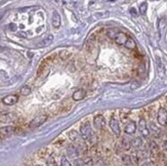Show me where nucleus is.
Here are the masks:
<instances>
[{
    "label": "nucleus",
    "mask_w": 167,
    "mask_h": 166,
    "mask_svg": "<svg viewBox=\"0 0 167 166\" xmlns=\"http://www.w3.org/2000/svg\"><path fill=\"white\" fill-rule=\"evenodd\" d=\"M46 120H47V116L44 115V114H42V115H39V116L35 117V118L30 122L29 126H30V128H37V127L41 126Z\"/></svg>",
    "instance_id": "obj_1"
},
{
    "label": "nucleus",
    "mask_w": 167,
    "mask_h": 166,
    "mask_svg": "<svg viewBox=\"0 0 167 166\" xmlns=\"http://www.w3.org/2000/svg\"><path fill=\"white\" fill-rule=\"evenodd\" d=\"M80 134H81V136L83 137L84 140L90 137V135H91V127H90L89 122H85V123L81 125V127H80Z\"/></svg>",
    "instance_id": "obj_2"
},
{
    "label": "nucleus",
    "mask_w": 167,
    "mask_h": 166,
    "mask_svg": "<svg viewBox=\"0 0 167 166\" xmlns=\"http://www.w3.org/2000/svg\"><path fill=\"white\" fill-rule=\"evenodd\" d=\"M157 120L159 124L162 126H165L167 124V111L164 108H160L157 114Z\"/></svg>",
    "instance_id": "obj_3"
},
{
    "label": "nucleus",
    "mask_w": 167,
    "mask_h": 166,
    "mask_svg": "<svg viewBox=\"0 0 167 166\" xmlns=\"http://www.w3.org/2000/svg\"><path fill=\"white\" fill-rule=\"evenodd\" d=\"M110 128L112 130V132L116 135V136H120L121 134V129H120V125L119 122L116 118H112L110 120Z\"/></svg>",
    "instance_id": "obj_4"
},
{
    "label": "nucleus",
    "mask_w": 167,
    "mask_h": 166,
    "mask_svg": "<svg viewBox=\"0 0 167 166\" xmlns=\"http://www.w3.org/2000/svg\"><path fill=\"white\" fill-rule=\"evenodd\" d=\"M113 38H114V40H115V42L117 44L124 45L126 40H127V38H128V36L126 35L125 33H123V32H117L115 35H113Z\"/></svg>",
    "instance_id": "obj_5"
},
{
    "label": "nucleus",
    "mask_w": 167,
    "mask_h": 166,
    "mask_svg": "<svg viewBox=\"0 0 167 166\" xmlns=\"http://www.w3.org/2000/svg\"><path fill=\"white\" fill-rule=\"evenodd\" d=\"M138 129H140V132L142 133V135L144 137H148L150 132H149V129H148V126H147V122L144 118H141L140 119V122H138Z\"/></svg>",
    "instance_id": "obj_6"
},
{
    "label": "nucleus",
    "mask_w": 167,
    "mask_h": 166,
    "mask_svg": "<svg viewBox=\"0 0 167 166\" xmlns=\"http://www.w3.org/2000/svg\"><path fill=\"white\" fill-rule=\"evenodd\" d=\"M93 123H94V126L95 128L98 129H103L106 125V120H105V117L103 115H98L94 117L93 119Z\"/></svg>",
    "instance_id": "obj_7"
},
{
    "label": "nucleus",
    "mask_w": 167,
    "mask_h": 166,
    "mask_svg": "<svg viewBox=\"0 0 167 166\" xmlns=\"http://www.w3.org/2000/svg\"><path fill=\"white\" fill-rule=\"evenodd\" d=\"M18 101H19V96H18V95H16V94L7 95V96H5V98L2 100L3 104L7 105V106H12V105L17 104V103H18Z\"/></svg>",
    "instance_id": "obj_8"
},
{
    "label": "nucleus",
    "mask_w": 167,
    "mask_h": 166,
    "mask_svg": "<svg viewBox=\"0 0 167 166\" xmlns=\"http://www.w3.org/2000/svg\"><path fill=\"white\" fill-rule=\"evenodd\" d=\"M16 128L13 126H5L0 128V136H8L15 132Z\"/></svg>",
    "instance_id": "obj_9"
},
{
    "label": "nucleus",
    "mask_w": 167,
    "mask_h": 166,
    "mask_svg": "<svg viewBox=\"0 0 167 166\" xmlns=\"http://www.w3.org/2000/svg\"><path fill=\"white\" fill-rule=\"evenodd\" d=\"M85 95H86V92H85V90L83 89H78V90H76L74 93H73V100L74 101H81V100H83L84 98H85Z\"/></svg>",
    "instance_id": "obj_10"
},
{
    "label": "nucleus",
    "mask_w": 167,
    "mask_h": 166,
    "mask_svg": "<svg viewBox=\"0 0 167 166\" xmlns=\"http://www.w3.org/2000/svg\"><path fill=\"white\" fill-rule=\"evenodd\" d=\"M135 130H136V124L133 121H130L128 124H126L125 128H124V131L127 134H133Z\"/></svg>",
    "instance_id": "obj_11"
},
{
    "label": "nucleus",
    "mask_w": 167,
    "mask_h": 166,
    "mask_svg": "<svg viewBox=\"0 0 167 166\" xmlns=\"http://www.w3.org/2000/svg\"><path fill=\"white\" fill-rule=\"evenodd\" d=\"M52 25L54 28H59L61 26V17L59 15L58 11H54L53 12V16H52Z\"/></svg>",
    "instance_id": "obj_12"
},
{
    "label": "nucleus",
    "mask_w": 167,
    "mask_h": 166,
    "mask_svg": "<svg viewBox=\"0 0 167 166\" xmlns=\"http://www.w3.org/2000/svg\"><path fill=\"white\" fill-rule=\"evenodd\" d=\"M124 45H125L126 48L131 49V50H133V49H135V48H136V43H135V41H134L132 38H130V37H128V38H127V40H126Z\"/></svg>",
    "instance_id": "obj_13"
},
{
    "label": "nucleus",
    "mask_w": 167,
    "mask_h": 166,
    "mask_svg": "<svg viewBox=\"0 0 167 166\" xmlns=\"http://www.w3.org/2000/svg\"><path fill=\"white\" fill-rule=\"evenodd\" d=\"M80 134L77 132V131H75V130H72V131H70V133H69V137H70V140L71 141H73V142H78L79 140H80Z\"/></svg>",
    "instance_id": "obj_14"
},
{
    "label": "nucleus",
    "mask_w": 167,
    "mask_h": 166,
    "mask_svg": "<svg viewBox=\"0 0 167 166\" xmlns=\"http://www.w3.org/2000/svg\"><path fill=\"white\" fill-rule=\"evenodd\" d=\"M52 40H53V36L52 35H49L47 38H45L43 41L39 43V46H41V47L42 46H47V45H49L52 42Z\"/></svg>",
    "instance_id": "obj_15"
},
{
    "label": "nucleus",
    "mask_w": 167,
    "mask_h": 166,
    "mask_svg": "<svg viewBox=\"0 0 167 166\" xmlns=\"http://www.w3.org/2000/svg\"><path fill=\"white\" fill-rule=\"evenodd\" d=\"M131 145L133 146V147H135V148H141L142 145H143V141L140 137H136V139H134L131 142Z\"/></svg>",
    "instance_id": "obj_16"
},
{
    "label": "nucleus",
    "mask_w": 167,
    "mask_h": 166,
    "mask_svg": "<svg viewBox=\"0 0 167 166\" xmlns=\"http://www.w3.org/2000/svg\"><path fill=\"white\" fill-rule=\"evenodd\" d=\"M122 161H123V163L125 165H131L132 164V159H131V157L129 155H124L122 157Z\"/></svg>",
    "instance_id": "obj_17"
},
{
    "label": "nucleus",
    "mask_w": 167,
    "mask_h": 166,
    "mask_svg": "<svg viewBox=\"0 0 167 166\" xmlns=\"http://www.w3.org/2000/svg\"><path fill=\"white\" fill-rule=\"evenodd\" d=\"M30 93H31V88L29 86H24L21 89L22 95H29Z\"/></svg>",
    "instance_id": "obj_18"
},
{
    "label": "nucleus",
    "mask_w": 167,
    "mask_h": 166,
    "mask_svg": "<svg viewBox=\"0 0 167 166\" xmlns=\"http://www.w3.org/2000/svg\"><path fill=\"white\" fill-rule=\"evenodd\" d=\"M130 147H131V143H130L128 140L123 139V141H122V148L127 151V150H129V149H130Z\"/></svg>",
    "instance_id": "obj_19"
},
{
    "label": "nucleus",
    "mask_w": 167,
    "mask_h": 166,
    "mask_svg": "<svg viewBox=\"0 0 167 166\" xmlns=\"http://www.w3.org/2000/svg\"><path fill=\"white\" fill-rule=\"evenodd\" d=\"M150 148H151V151H152L153 154H157V153H158L159 148H158V146L156 145L154 142H151V143H150Z\"/></svg>",
    "instance_id": "obj_20"
},
{
    "label": "nucleus",
    "mask_w": 167,
    "mask_h": 166,
    "mask_svg": "<svg viewBox=\"0 0 167 166\" xmlns=\"http://www.w3.org/2000/svg\"><path fill=\"white\" fill-rule=\"evenodd\" d=\"M147 9H148V4H147L146 2H144V3H142V4L140 5V12H141L142 15H145V13H146Z\"/></svg>",
    "instance_id": "obj_21"
},
{
    "label": "nucleus",
    "mask_w": 167,
    "mask_h": 166,
    "mask_svg": "<svg viewBox=\"0 0 167 166\" xmlns=\"http://www.w3.org/2000/svg\"><path fill=\"white\" fill-rule=\"evenodd\" d=\"M11 117H12V115H10V114L2 115V116L0 117V121H2V122H7V121H9V120L11 119Z\"/></svg>",
    "instance_id": "obj_22"
},
{
    "label": "nucleus",
    "mask_w": 167,
    "mask_h": 166,
    "mask_svg": "<svg viewBox=\"0 0 167 166\" xmlns=\"http://www.w3.org/2000/svg\"><path fill=\"white\" fill-rule=\"evenodd\" d=\"M60 57H61V59H62L63 61H66V60L70 57V53H69L67 50H63V51L60 52Z\"/></svg>",
    "instance_id": "obj_23"
},
{
    "label": "nucleus",
    "mask_w": 167,
    "mask_h": 166,
    "mask_svg": "<svg viewBox=\"0 0 167 166\" xmlns=\"http://www.w3.org/2000/svg\"><path fill=\"white\" fill-rule=\"evenodd\" d=\"M61 161H62V162H61V164H62L63 166H70L71 165V163L69 162V160H68V158H67L66 156H63V157L61 158Z\"/></svg>",
    "instance_id": "obj_24"
},
{
    "label": "nucleus",
    "mask_w": 167,
    "mask_h": 166,
    "mask_svg": "<svg viewBox=\"0 0 167 166\" xmlns=\"http://www.w3.org/2000/svg\"><path fill=\"white\" fill-rule=\"evenodd\" d=\"M151 127H152V130L154 131V133L156 134V136H158V135L160 134V130L158 129V127H156V126H155V125L153 124V123L151 124Z\"/></svg>",
    "instance_id": "obj_25"
},
{
    "label": "nucleus",
    "mask_w": 167,
    "mask_h": 166,
    "mask_svg": "<svg viewBox=\"0 0 167 166\" xmlns=\"http://www.w3.org/2000/svg\"><path fill=\"white\" fill-rule=\"evenodd\" d=\"M47 165H57L55 160H54V158H53L52 156H50V157L48 158V160H47Z\"/></svg>",
    "instance_id": "obj_26"
},
{
    "label": "nucleus",
    "mask_w": 167,
    "mask_h": 166,
    "mask_svg": "<svg viewBox=\"0 0 167 166\" xmlns=\"http://www.w3.org/2000/svg\"><path fill=\"white\" fill-rule=\"evenodd\" d=\"M92 164V159L90 157L83 159V165H91Z\"/></svg>",
    "instance_id": "obj_27"
},
{
    "label": "nucleus",
    "mask_w": 167,
    "mask_h": 166,
    "mask_svg": "<svg viewBox=\"0 0 167 166\" xmlns=\"http://www.w3.org/2000/svg\"><path fill=\"white\" fill-rule=\"evenodd\" d=\"M120 117H121V120H122L123 122H125L126 120H127V117H128V113L124 114L123 112H121V113H120Z\"/></svg>",
    "instance_id": "obj_28"
},
{
    "label": "nucleus",
    "mask_w": 167,
    "mask_h": 166,
    "mask_svg": "<svg viewBox=\"0 0 167 166\" xmlns=\"http://www.w3.org/2000/svg\"><path fill=\"white\" fill-rule=\"evenodd\" d=\"M138 86H140V83H138V82H135V81L132 83V84H131V88H132V89H135V88H137Z\"/></svg>",
    "instance_id": "obj_29"
},
{
    "label": "nucleus",
    "mask_w": 167,
    "mask_h": 166,
    "mask_svg": "<svg viewBox=\"0 0 167 166\" xmlns=\"http://www.w3.org/2000/svg\"><path fill=\"white\" fill-rule=\"evenodd\" d=\"M9 29H11V31H16L17 26H16L15 24H10V25H9Z\"/></svg>",
    "instance_id": "obj_30"
},
{
    "label": "nucleus",
    "mask_w": 167,
    "mask_h": 166,
    "mask_svg": "<svg viewBox=\"0 0 167 166\" xmlns=\"http://www.w3.org/2000/svg\"><path fill=\"white\" fill-rule=\"evenodd\" d=\"M62 144H64V140H63V141H60V142H57V143H55V146L61 147V146H62Z\"/></svg>",
    "instance_id": "obj_31"
},
{
    "label": "nucleus",
    "mask_w": 167,
    "mask_h": 166,
    "mask_svg": "<svg viewBox=\"0 0 167 166\" xmlns=\"http://www.w3.org/2000/svg\"><path fill=\"white\" fill-rule=\"evenodd\" d=\"M130 12H131L132 15H136V11H135L134 8H131V9H130Z\"/></svg>",
    "instance_id": "obj_32"
},
{
    "label": "nucleus",
    "mask_w": 167,
    "mask_h": 166,
    "mask_svg": "<svg viewBox=\"0 0 167 166\" xmlns=\"http://www.w3.org/2000/svg\"><path fill=\"white\" fill-rule=\"evenodd\" d=\"M0 19H1V15H0Z\"/></svg>",
    "instance_id": "obj_33"
}]
</instances>
